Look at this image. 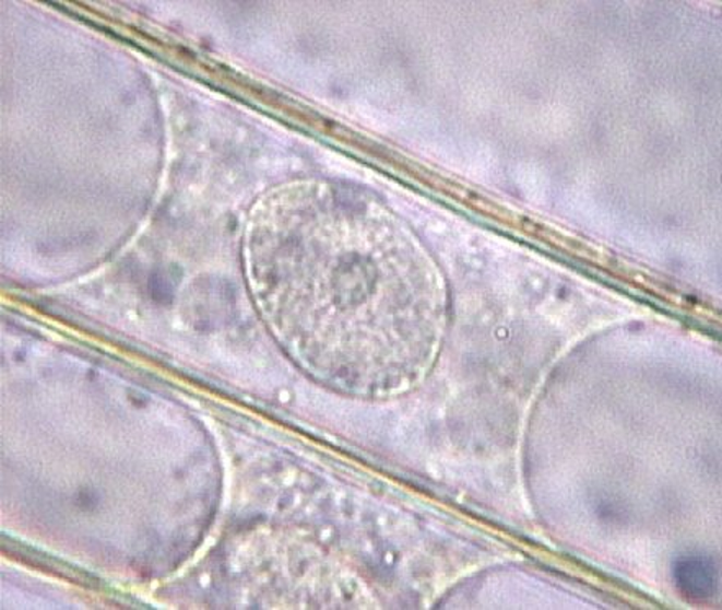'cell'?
I'll return each mask as SVG.
<instances>
[{
    "label": "cell",
    "mask_w": 722,
    "mask_h": 610,
    "mask_svg": "<svg viewBox=\"0 0 722 610\" xmlns=\"http://www.w3.org/2000/svg\"><path fill=\"white\" fill-rule=\"evenodd\" d=\"M675 579L684 596L688 599H710L717 590V570L710 560L703 556L684 558L675 567Z\"/></svg>",
    "instance_id": "cell-1"
}]
</instances>
